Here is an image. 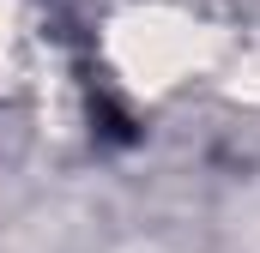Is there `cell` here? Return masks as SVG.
Listing matches in <instances>:
<instances>
[{
  "label": "cell",
  "instance_id": "2",
  "mask_svg": "<svg viewBox=\"0 0 260 253\" xmlns=\"http://www.w3.org/2000/svg\"><path fill=\"white\" fill-rule=\"evenodd\" d=\"M18 55H24V24H18V6L0 0V78L18 72Z\"/></svg>",
  "mask_w": 260,
  "mask_h": 253
},
{
  "label": "cell",
  "instance_id": "1",
  "mask_svg": "<svg viewBox=\"0 0 260 253\" xmlns=\"http://www.w3.org/2000/svg\"><path fill=\"white\" fill-rule=\"evenodd\" d=\"M109 66L133 91H170L218 61V30H206L194 12L176 6H127L109 18Z\"/></svg>",
  "mask_w": 260,
  "mask_h": 253
}]
</instances>
